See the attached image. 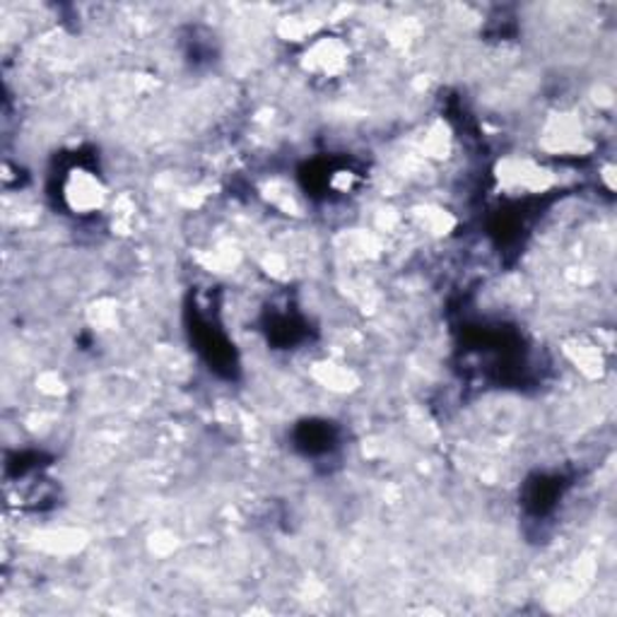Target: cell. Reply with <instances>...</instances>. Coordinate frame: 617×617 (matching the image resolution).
<instances>
[{
  "label": "cell",
  "instance_id": "7a4b0ae2",
  "mask_svg": "<svg viewBox=\"0 0 617 617\" xmlns=\"http://www.w3.org/2000/svg\"><path fill=\"white\" fill-rule=\"evenodd\" d=\"M66 201L75 213H95L104 205V186L92 171H73L66 183Z\"/></svg>",
  "mask_w": 617,
  "mask_h": 617
},
{
  "label": "cell",
  "instance_id": "6da1fadb",
  "mask_svg": "<svg viewBox=\"0 0 617 617\" xmlns=\"http://www.w3.org/2000/svg\"><path fill=\"white\" fill-rule=\"evenodd\" d=\"M347 66H351V46L341 41V37H321L311 41L301 56V68L321 80L341 78Z\"/></svg>",
  "mask_w": 617,
  "mask_h": 617
}]
</instances>
